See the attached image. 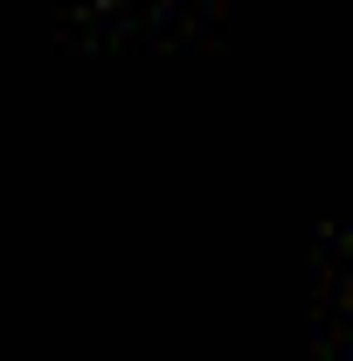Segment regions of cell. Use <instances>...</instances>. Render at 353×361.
Listing matches in <instances>:
<instances>
[]
</instances>
